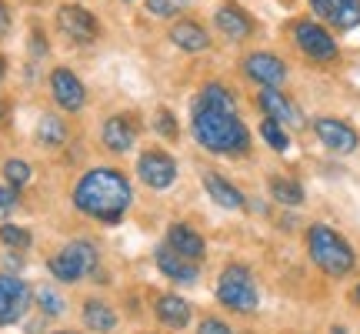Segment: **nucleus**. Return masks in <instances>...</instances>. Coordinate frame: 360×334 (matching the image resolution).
I'll return each instance as SVG.
<instances>
[{"label": "nucleus", "mask_w": 360, "mask_h": 334, "mask_svg": "<svg viewBox=\"0 0 360 334\" xmlns=\"http://www.w3.org/2000/svg\"><path fill=\"white\" fill-rule=\"evenodd\" d=\"M130 180L114 167H94L74 187V207L103 224H117L130 207Z\"/></svg>", "instance_id": "f257e3e1"}, {"label": "nucleus", "mask_w": 360, "mask_h": 334, "mask_svg": "<svg viewBox=\"0 0 360 334\" xmlns=\"http://www.w3.org/2000/svg\"><path fill=\"white\" fill-rule=\"evenodd\" d=\"M193 137L197 144L220 157H247L250 154V130L244 120L227 111H214V107H197L193 104Z\"/></svg>", "instance_id": "f03ea898"}, {"label": "nucleus", "mask_w": 360, "mask_h": 334, "mask_svg": "<svg viewBox=\"0 0 360 334\" xmlns=\"http://www.w3.org/2000/svg\"><path fill=\"white\" fill-rule=\"evenodd\" d=\"M304 245H307V257L314 261V268L323 271L327 278L340 281V278L354 274V268H357V251L330 224H310L307 234H304Z\"/></svg>", "instance_id": "7ed1b4c3"}, {"label": "nucleus", "mask_w": 360, "mask_h": 334, "mask_svg": "<svg viewBox=\"0 0 360 334\" xmlns=\"http://www.w3.org/2000/svg\"><path fill=\"white\" fill-rule=\"evenodd\" d=\"M217 301L233 314H254L260 304V287L254 281L250 268L227 264L217 278Z\"/></svg>", "instance_id": "20e7f679"}, {"label": "nucleus", "mask_w": 360, "mask_h": 334, "mask_svg": "<svg viewBox=\"0 0 360 334\" xmlns=\"http://www.w3.org/2000/svg\"><path fill=\"white\" fill-rule=\"evenodd\" d=\"M294 44H297V51L304 54L307 61H314V64H334L337 57H340V47H337L334 34L323 24L310 20V17L294 24Z\"/></svg>", "instance_id": "39448f33"}, {"label": "nucleus", "mask_w": 360, "mask_h": 334, "mask_svg": "<svg viewBox=\"0 0 360 334\" xmlns=\"http://www.w3.org/2000/svg\"><path fill=\"white\" fill-rule=\"evenodd\" d=\"M94 264H97V247L90 245V241H70L60 254L51 257V274L57 281L74 284V281H80L84 274H90Z\"/></svg>", "instance_id": "423d86ee"}, {"label": "nucleus", "mask_w": 360, "mask_h": 334, "mask_svg": "<svg viewBox=\"0 0 360 334\" xmlns=\"http://www.w3.org/2000/svg\"><path fill=\"white\" fill-rule=\"evenodd\" d=\"M314 134H317V141L330 151V154H354L357 151V130L350 128L347 120H340V117H317L314 120Z\"/></svg>", "instance_id": "0eeeda50"}, {"label": "nucleus", "mask_w": 360, "mask_h": 334, "mask_svg": "<svg viewBox=\"0 0 360 334\" xmlns=\"http://www.w3.org/2000/svg\"><path fill=\"white\" fill-rule=\"evenodd\" d=\"M247 80H254L257 87H281L283 80H287V64H283L277 54L270 51H254L244 57V64H240Z\"/></svg>", "instance_id": "6e6552de"}, {"label": "nucleus", "mask_w": 360, "mask_h": 334, "mask_svg": "<svg viewBox=\"0 0 360 334\" xmlns=\"http://www.w3.org/2000/svg\"><path fill=\"white\" fill-rule=\"evenodd\" d=\"M137 178L154 187V191H167L170 184L177 180V161L167 154V151H143L141 161H137Z\"/></svg>", "instance_id": "1a4fd4ad"}, {"label": "nucleus", "mask_w": 360, "mask_h": 334, "mask_svg": "<svg viewBox=\"0 0 360 334\" xmlns=\"http://www.w3.org/2000/svg\"><path fill=\"white\" fill-rule=\"evenodd\" d=\"M30 308V287L13 274H0V328L20 321Z\"/></svg>", "instance_id": "9d476101"}, {"label": "nucleus", "mask_w": 360, "mask_h": 334, "mask_svg": "<svg viewBox=\"0 0 360 334\" xmlns=\"http://www.w3.org/2000/svg\"><path fill=\"white\" fill-rule=\"evenodd\" d=\"M214 24H217L220 34H224L227 40H233V44H244V40L254 37V30H257L254 17H250L240 4H233V0L220 4L217 13H214Z\"/></svg>", "instance_id": "9b49d317"}, {"label": "nucleus", "mask_w": 360, "mask_h": 334, "mask_svg": "<svg viewBox=\"0 0 360 334\" xmlns=\"http://www.w3.org/2000/svg\"><path fill=\"white\" fill-rule=\"evenodd\" d=\"M57 27L64 30L70 40H77V44H90V40H97L101 34V27H97V17L77 4H64L60 11H57Z\"/></svg>", "instance_id": "f8f14e48"}, {"label": "nucleus", "mask_w": 360, "mask_h": 334, "mask_svg": "<svg viewBox=\"0 0 360 334\" xmlns=\"http://www.w3.org/2000/svg\"><path fill=\"white\" fill-rule=\"evenodd\" d=\"M257 107L264 117H274V120H281L283 128H297L300 124V111H297V104L283 94L281 87H260L257 90Z\"/></svg>", "instance_id": "ddd939ff"}, {"label": "nucleus", "mask_w": 360, "mask_h": 334, "mask_svg": "<svg viewBox=\"0 0 360 334\" xmlns=\"http://www.w3.org/2000/svg\"><path fill=\"white\" fill-rule=\"evenodd\" d=\"M51 90H53V101L60 104L64 111H80L87 104V90H84L80 78L74 70H67V67H57L51 74Z\"/></svg>", "instance_id": "4468645a"}, {"label": "nucleus", "mask_w": 360, "mask_h": 334, "mask_svg": "<svg viewBox=\"0 0 360 334\" xmlns=\"http://www.w3.org/2000/svg\"><path fill=\"white\" fill-rule=\"evenodd\" d=\"M204 191L214 197V204L224 211H244L247 197L240 187H233V180L220 178V174H204Z\"/></svg>", "instance_id": "2eb2a0df"}, {"label": "nucleus", "mask_w": 360, "mask_h": 334, "mask_svg": "<svg viewBox=\"0 0 360 334\" xmlns=\"http://www.w3.org/2000/svg\"><path fill=\"white\" fill-rule=\"evenodd\" d=\"M157 268L164 271L174 284H193L197 281V264L187 261V257H180L170 245L157 247Z\"/></svg>", "instance_id": "dca6fc26"}, {"label": "nucleus", "mask_w": 360, "mask_h": 334, "mask_svg": "<svg viewBox=\"0 0 360 334\" xmlns=\"http://www.w3.org/2000/svg\"><path fill=\"white\" fill-rule=\"evenodd\" d=\"M167 245L174 247L180 257H187V261H200V257L207 254L204 237L193 231L191 224H170L167 228Z\"/></svg>", "instance_id": "f3484780"}, {"label": "nucleus", "mask_w": 360, "mask_h": 334, "mask_svg": "<svg viewBox=\"0 0 360 334\" xmlns=\"http://www.w3.org/2000/svg\"><path fill=\"white\" fill-rule=\"evenodd\" d=\"M170 44L187 54H200L210 47V34L197 20H177V24L170 27Z\"/></svg>", "instance_id": "a211bd4d"}, {"label": "nucleus", "mask_w": 360, "mask_h": 334, "mask_svg": "<svg viewBox=\"0 0 360 334\" xmlns=\"http://www.w3.org/2000/svg\"><path fill=\"white\" fill-rule=\"evenodd\" d=\"M154 314H157V321L167 324V328H174V331H180V328H187V324H191V304H187L180 295L157 297Z\"/></svg>", "instance_id": "6ab92c4d"}, {"label": "nucleus", "mask_w": 360, "mask_h": 334, "mask_svg": "<svg viewBox=\"0 0 360 334\" xmlns=\"http://www.w3.org/2000/svg\"><path fill=\"white\" fill-rule=\"evenodd\" d=\"M101 141L107 151H114V154H127L130 147H134V128H130L127 117H110L101 130Z\"/></svg>", "instance_id": "aec40b11"}, {"label": "nucleus", "mask_w": 360, "mask_h": 334, "mask_svg": "<svg viewBox=\"0 0 360 334\" xmlns=\"http://www.w3.org/2000/svg\"><path fill=\"white\" fill-rule=\"evenodd\" d=\"M84 324L97 334H110L117 328V314H114L110 304H103V301H97V297H90L87 304H84Z\"/></svg>", "instance_id": "412c9836"}, {"label": "nucleus", "mask_w": 360, "mask_h": 334, "mask_svg": "<svg viewBox=\"0 0 360 334\" xmlns=\"http://www.w3.org/2000/svg\"><path fill=\"white\" fill-rule=\"evenodd\" d=\"M270 197L281 207H300L304 204V184L297 178H270Z\"/></svg>", "instance_id": "4be33fe9"}, {"label": "nucleus", "mask_w": 360, "mask_h": 334, "mask_svg": "<svg viewBox=\"0 0 360 334\" xmlns=\"http://www.w3.org/2000/svg\"><path fill=\"white\" fill-rule=\"evenodd\" d=\"M197 107H214V111H227L233 114V107H237V94H233L227 84H207L200 94H197Z\"/></svg>", "instance_id": "5701e85b"}, {"label": "nucleus", "mask_w": 360, "mask_h": 334, "mask_svg": "<svg viewBox=\"0 0 360 334\" xmlns=\"http://www.w3.org/2000/svg\"><path fill=\"white\" fill-rule=\"evenodd\" d=\"M327 20H330L337 30H357L360 27V0H334Z\"/></svg>", "instance_id": "b1692460"}, {"label": "nucleus", "mask_w": 360, "mask_h": 334, "mask_svg": "<svg viewBox=\"0 0 360 334\" xmlns=\"http://www.w3.org/2000/svg\"><path fill=\"white\" fill-rule=\"evenodd\" d=\"M260 137L267 141V147H274L277 154H287L290 151V134L283 128L281 120H274V117H264L260 120Z\"/></svg>", "instance_id": "393cba45"}, {"label": "nucleus", "mask_w": 360, "mask_h": 334, "mask_svg": "<svg viewBox=\"0 0 360 334\" xmlns=\"http://www.w3.org/2000/svg\"><path fill=\"white\" fill-rule=\"evenodd\" d=\"M40 144H47V147H57V144L67 141V124L60 117H40V130H37Z\"/></svg>", "instance_id": "a878e982"}, {"label": "nucleus", "mask_w": 360, "mask_h": 334, "mask_svg": "<svg viewBox=\"0 0 360 334\" xmlns=\"http://www.w3.org/2000/svg\"><path fill=\"white\" fill-rule=\"evenodd\" d=\"M37 304L47 318H60L64 314V301H60V295L53 287H37Z\"/></svg>", "instance_id": "bb28decb"}, {"label": "nucleus", "mask_w": 360, "mask_h": 334, "mask_svg": "<svg viewBox=\"0 0 360 334\" xmlns=\"http://www.w3.org/2000/svg\"><path fill=\"white\" fill-rule=\"evenodd\" d=\"M4 178H7V184H11L13 191H20V187H27V180H30V164H24V161H7V164H4Z\"/></svg>", "instance_id": "cd10ccee"}, {"label": "nucleus", "mask_w": 360, "mask_h": 334, "mask_svg": "<svg viewBox=\"0 0 360 334\" xmlns=\"http://www.w3.org/2000/svg\"><path fill=\"white\" fill-rule=\"evenodd\" d=\"M143 4H147V13H154V17H174L191 7V0H143Z\"/></svg>", "instance_id": "c85d7f7f"}, {"label": "nucleus", "mask_w": 360, "mask_h": 334, "mask_svg": "<svg viewBox=\"0 0 360 334\" xmlns=\"http://www.w3.org/2000/svg\"><path fill=\"white\" fill-rule=\"evenodd\" d=\"M0 241L7 247H30V231H24V228H13V224H4L0 228Z\"/></svg>", "instance_id": "c756f323"}, {"label": "nucleus", "mask_w": 360, "mask_h": 334, "mask_svg": "<svg viewBox=\"0 0 360 334\" xmlns=\"http://www.w3.org/2000/svg\"><path fill=\"white\" fill-rule=\"evenodd\" d=\"M154 128L160 137H167V141H174L177 137V120H174V114L170 111H157L154 114Z\"/></svg>", "instance_id": "7c9ffc66"}, {"label": "nucleus", "mask_w": 360, "mask_h": 334, "mask_svg": "<svg viewBox=\"0 0 360 334\" xmlns=\"http://www.w3.org/2000/svg\"><path fill=\"white\" fill-rule=\"evenodd\" d=\"M197 334H233V331H231V324L220 321V318H204L200 328H197Z\"/></svg>", "instance_id": "2f4dec72"}, {"label": "nucleus", "mask_w": 360, "mask_h": 334, "mask_svg": "<svg viewBox=\"0 0 360 334\" xmlns=\"http://www.w3.org/2000/svg\"><path fill=\"white\" fill-rule=\"evenodd\" d=\"M17 211V191L13 187H0V218H7Z\"/></svg>", "instance_id": "473e14b6"}, {"label": "nucleus", "mask_w": 360, "mask_h": 334, "mask_svg": "<svg viewBox=\"0 0 360 334\" xmlns=\"http://www.w3.org/2000/svg\"><path fill=\"white\" fill-rule=\"evenodd\" d=\"M307 4H310V11L317 13V17L327 20V13H330V4H334V0H307Z\"/></svg>", "instance_id": "72a5a7b5"}, {"label": "nucleus", "mask_w": 360, "mask_h": 334, "mask_svg": "<svg viewBox=\"0 0 360 334\" xmlns=\"http://www.w3.org/2000/svg\"><path fill=\"white\" fill-rule=\"evenodd\" d=\"M7 30H11V13H7V7L0 4V37H4Z\"/></svg>", "instance_id": "f704fd0d"}, {"label": "nucleus", "mask_w": 360, "mask_h": 334, "mask_svg": "<svg viewBox=\"0 0 360 334\" xmlns=\"http://www.w3.org/2000/svg\"><path fill=\"white\" fill-rule=\"evenodd\" d=\"M20 264H24V261H20V257H17V254H11V257H7V268H20Z\"/></svg>", "instance_id": "c9c22d12"}, {"label": "nucleus", "mask_w": 360, "mask_h": 334, "mask_svg": "<svg viewBox=\"0 0 360 334\" xmlns=\"http://www.w3.org/2000/svg\"><path fill=\"white\" fill-rule=\"evenodd\" d=\"M330 334H350V331L344 328V324H334V328H330Z\"/></svg>", "instance_id": "e433bc0d"}, {"label": "nucleus", "mask_w": 360, "mask_h": 334, "mask_svg": "<svg viewBox=\"0 0 360 334\" xmlns=\"http://www.w3.org/2000/svg\"><path fill=\"white\" fill-rule=\"evenodd\" d=\"M354 304L360 308V281H357V287H354Z\"/></svg>", "instance_id": "4c0bfd02"}, {"label": "nucleus", "mask_w": 360, "mask_h": 334, "mask_svg": "<svg viewBox=\"0 0 360 334\" xmlns=\"http://www.w3.org/2000/svg\"><path fill=\"white\" fill-rule=\"evenodd\" d=\"M0 80H4V61H0Z\"/></svg>", "instance_id": "58836bf2"}, {"label": "nucleus", "mask_w": 360, "mask_h": 334, "mask_svg": "<svg viewBox=\"0 0 360 334\" xmlns=\"http://www.w3.org/2000/svg\"><path fill=\"white\" fill-rule=\"evenodd\" d=\"M0 117H4V101H0Z\"/></svg>", "instance_id": "ea45409f"}, {"label": "nucleus", "mask_w": 360, "mask_h": 334, "mask_svg": "<svg viewBox=\"0 0 360 334\" xmlns=\"http://www.w3.org/2000/svg\"><path fill=\"white\" fill-rule=\"evenodd\" d=\"M57 334H74V331H57Z\"/></svg>", "instance_id": "a19ab883"}]
</instances>
